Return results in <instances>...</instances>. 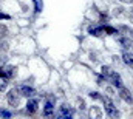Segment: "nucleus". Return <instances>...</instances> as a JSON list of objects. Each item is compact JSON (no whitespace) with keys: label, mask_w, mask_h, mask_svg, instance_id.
<instances>
[{"label":"nucleus","mask_w":133,"mask_h":119,"mask_svg":"<svg viewBox=\"0 0 133 119\" xmlns=\"http://www.w3.org/2000/svg\"><path fill=\"white\" fill-rule=\"evenodd\" d=\"M101 73H102V74H104V76H105V77H108V74H110V73H111V70H110V68H108V67H105V65H104V67H102V68H101Z\"/></svg>","instance_id":"obj_19"},{"label":"nucleus","mask_w":133,"mask_h":119,"mask_svg":"<svg viewBox=\"0 0 133 119\" xmlns=\"http://www.w3.org/2000/svg\"><path fill=\"white\" fill-rule=\"evenodd\" d=\"M0 77H6V79H8V74H6L5 67H0Z\"/></svg>","instance_id":"obj_22"},{"label":"nucleus","mask_w":133,"mask_h":119,"mask_svg":"<svg viewBox=\"0 0 133 119\" xmlns=\"http://www.w3.org/2000/svg\"><path fill=\"white\" fill-rule=\"evenodd\" d=\"M37 108H39V101L37 99H31L30 97V101L26 102V111L30 113V115H33L37 111Z\"/></svg>","instance_id":"obj_7"},{"label":"nucleus","mask_w":133,"mask_h":119,"mask_svg":"<svg viewBox=\"0 0 133 119\" xmlns=\"http://www.w3.org/2000/svg\"><path fill=\"white\" fill-rule=\"evenodd\" d=\"M8 48H9L8 42H6L3 37H0V54H5V53L8 51Z\"/></svg>","instance_id":"obj_14"},{"label":"nucleus","mask_w":133,"mask_h":119,"mask_svg":"<svg viewBox=\"0 0 133 119\" xmlns=\"http://www.w3.org/2000/svg\"><path fill=\"white\" fill-rule=\"evenodd\" d=\"M119 97H121L124 102H127V104H132L133 102L132 91L129 88H125V87H121V88H119Z\"/></svg>","instance_id":"obj_5"},{"label":"nucleus","mask_w":133,"mask_h":119,"mask_svg":"<svg viewBox=\"0 0 133 119\" xmlns=\"http://www.w3.org/2000/svg\"><path fill=\"white\" fill-rule=\"evenodd\" d=\"M54 102H56V97L48 96V101L45 102V108H43V116H51L54 113Z\"/></svg>","instance_id":"obj_4"},{"label":"nucleus","mask_w":133,"mask_h":119,"mask_svg":"<svg viewBox=\"0 0 133 119\" xmlns=\"http://www.w3.org/2000/svg\"><path fill=\"white\" fill-rule=\"evenodd\" d=\"M20 97H22V94H20L19 88H11L8 91V94H6V101H8V104L11 107H19Z\"/></svg>","instance_id":"obj_2"},{"label":"nucleus","mask_w":133,"mask_h":119,"mask_svg":"<svg viewBox=\"0 0 133 119\" xmlns=\"http://www.w3.org/2000/svg\"><path fill=\"white\" fill-rule=\"evenodd\" d=\"M2 19L9 20V19H11V16H9V14H5V12H0V20H2Z\"/></svg>","instance_id":"obj_23"},{"label":"nucleus","mask_w":133,"mask_h":119,"mask_svg":"<svg viewBox=\"0 0 133 119\" xmlns=\"http://www.w3.org/2000/svg\"><path fill=\"white\" fill-rule=\"evenodd\" d=\"M104 32H105V31H104V27H98V28L90 27V28H88V34H90V36H95V37H101Z\"/></svg>","instance_id":"obj_9"},{"label":"nucleus","mask_w":133,"mask_h":119,"mask_svg":"<svg viewBox=\"0 0 133 119\" xmlns=\"http://www.w3.org/2000/svg\"><path fill=\"white\" fill-rule=\"evenodd\" d=\"M132 37H133V31H132Z\"/></svg>","instance_id":"obj_27"},{"label":"nucleus","mask_w":133,"mask_h":119,"mask_svg":"<svg viewBox=\"0 0 133 119\" xmlns=\"http://www.w3.org/2000/svg\"><path fill=\"white\" fill-rule=\"evenodd\" d=\"M129 16H130V19H132V22H133V11H129Z\"/></svg>","instance_id":"obj_26"},{"label":"nucleus","mask_w":133,"mask_h":119,"mask_svg":"<svg viewBox=\"0 0 133 119\" xmlns=\"http://www.w3.org/2000/svg\"><path fill=\"white\" fill-rule=\"evenodd\" d=\"M105 91H107V93H108L110 96H113V94H115V90H113V85H111V87H108V88H105Z\"/></svg>","instance_id":"obj_24"},{"label":"nucleus","mask_w":133,"mask_h":119,"mask_svg":"<svg viewBox=\"0 0 133 119\" xmlns=\"http://www.w3.org/2000/svg\"><path fill=\"white\" fill-rule=\"evenodd\" d=\"M101 101H102V104H104V110H105V113H107L110 118H118V116L121 115L119 110L115 107V104L111 102V99H110L108 96H102Z\"/></svg>","instance_id":"obj_1"},{"label":"nucleus","mask_w":133,"mask_h":119,"mask_svg":"<svg viewBox=\"0 0 133 119\" xmlns=\"http://www.w3.org/2000/svg\"><path fill=\"white\" fill-rule=\"evenodd\" d=\"M122 62L125 63V65H129L130 68H133V54L130 53V51H124L122 53Z\"/></svg>","instance_id":"obj_8"},{"label":"nucleus","mask_w":133,"mask_h":119,"mask_svg":"<svg viewBox=\"0 0 133 119\" xmlns=\"http://www.w3.org/2000/svg\"><path fill=\"white\" fill-rule=\"evenodd\" d=\"M104 31L110 36H115V34H119V30L118 28H113V27H108V25H104Z\"/></svg>","instance_id":"obj_15"},{"label":"nucleus","mask_w":133,"mask_h":119,"mask_svg":"<svg viewBox=\"0 0 133 119\" xmlns=\"http://www.w3.org/2000/svg\"><path fill=\"white\" fill-rule=\"evenodd\" d=\"M90 116H91V118H93V116H95V118H101V116H102V111H101L99 107H95V105H93V107L90 108Z\"/></svg>","instance_id":"obj_13"},{"label":"nucleus","mask_w":133,"mask_h":119,"mask_svg":"<svg viewBox=\"0 0 133 119\" xmlns=\"http://www.w3.org/2000/svg\"><path fill=\"white\" fill-rule=\"evenodd\" d=\"M119 45H121L122 48H130V47H132V40H130L127 36H121V37H119Z\"/></svg>","instance_id":"obj_10"},{"label":"nucleus","mask_w":133,"mask_h":119,"mask_svg":"<svg viewBox=\"0 0 133 119\" xmlns=\"http://www.w3.org/2000/svg\"><path fill=\"white\" fill-rule=\"evenodd\" d=\"M61 113H62V118H65V119H70L73 116V110L68 108L66 105H62V107H61Z\"/></svg>","instance_id":"obj_11"},{"label":"nucleus","mask_w":133,"mask_h":119,"mask_svg":"<svg viewBox=\"0 0 133 119\" xmlns=\"http://www.w3.org/2000/svg\"><path fill=\"white\" fill-rule=\"evenodd\" d=\"M107 81L115 87V88H121L122 87V79H121V76H119V73H116V71H111L110 74H108V77H107Z\"/></svg>","instance_id":"obj_3"},{"label":"nucleus","mask_w":133,"mask_h":119,"mask_svg":"<svg viewBox=\"0 0 133 119\" xmlns=\"http://www.w3.org/2000/svg\"><path fill=\"white\" fill-rule=\"evenodd\" d=\"M33 2H34V9H36V12H40L42 8H43V0H33Z\"/></svg>","instance_id":"obj_16"},{"label":"nucleus","mask_w":133,"mask_h":119,"mask_svg":"<svg viewBox=\"0 0 133 119\" xmlns=\"http://www.w3.org/2000/svg\"><path fill=\"white\" fill-rule=\"evenodd\" d=\"M19 91H20V94L23 96V97H33L34 94H36V90L33 87H30V85H22V87H19Z\"/></svg>","instance_id":"obj_6"},{"label":"nucleus","mask_w":133,"mask_h":119,"mask_svg":"<svg viewBox=\"0 0 133 119\" xmlns=\"http://www.w3.org/2000/svg\"><path fill=\"white\" fill-rule=\"evenodd\" d=\"M5 70H6V74H8V79H12L14 76H16V67H12V65H5Z\"/></svg>","instance_id":"obj_12"},{"label":"nucleus","mask_w":133,"mask_h":119,"mask_svg":"<svg viewBox=\"0 0 133 119\" xmlns=\"http://www.w3.org/2000/svg\"><path fill=\"white\" fill-rule=\"evenodd\" d=\"M6 32H8V28H6L5 25H2V23H0V37H5V36H6Z\"/></svg>","instance_id":"obj_20"},{"label":"nucleus","mask_w":133,"mask_h":119,"mask_svg":"<svg viewBox=\"0 0 133 119\" xmlns=\"http://www.w3.org/2000/svg\"><path fill=\"white\" fill-rule=\"evenodd\" d=\"M119 2H122V3H133V0H119Z\"/></svg>","instance_id":"obj_25"},{"label":"nucleus","mask_w":133,"mask_h":119,"mask_svg":"<svg viewBox=\"0 0 133 119\" xmlns=\"http://www.w3.org/2000/svg\"><path fill=\"white\" fill-rule=\"evenodd\" d=\"M90 97H91V99H96V101H101L102 94L98 93V91H90Z\"/></svg>","instance_id":"obj_18"},{"label":"nucleus","mask_w":133,"mask_h":119,"mask_svg":"<svg viewBox=\"0 0 133 119\" xmlns=\"http://www.w3.org/2000/svg\"><path fill=\"white\" fill-rule=\"evenodd\" d=\"M0 116H2V118H11V111L2 110V108H0Z\"/></svg>","instance_id":"obj_21"},{"label":"nucleus","mask_w":133,"mask_h":119,"mask_svg":"<svg viewBox=\"0 0 133 119\" xmlns=\"http://www.w3.org/2000/svg\"><path fill=\"white\" fill-rule=\"evenodd\" d=\"M8 88V79L6 77H0V91H5Z\"/></svg>","instance_id":"obj_17"}]
</instances>
